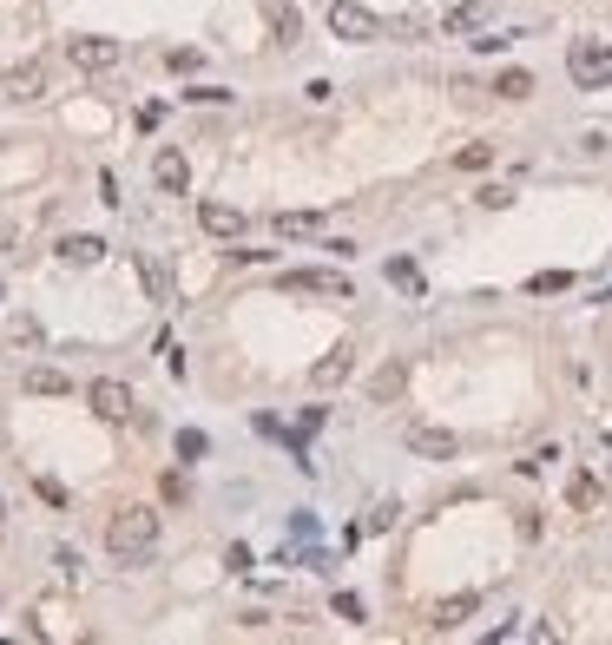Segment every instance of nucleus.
I'll use <instances>...</instances> for the list:
<instances>
[{
	"label": "nucleus",
	"mask_w": 612,
	"mask_h": 645,
	"mask_svg": "<svg viewBox=\"0 0 612 645\" xmlns=\"http://www.w3.org/2000/svg\"><path fill=\"white\" fill-rule=\"evenodd\" d=\"M198 66H204L198 47H178V53H172V73H198Z\"/></svg>",
	"instance_id": "obj_26"
},
{
	"label": "nucleus",
	"mask_w": 612,
	"mask_h": 645,
	"mask_svg": "<svg viewBox=\"0 0 612 645\" xmlns=\"http://www.w3.org/2000/svg\"><path fill=\"white\" fill-rule=\"evenodd\" d=\"M527 290H534V297H560V290H573V277H566V270H540Z\"/></svg>",
	"instance_id": "obj_23"
},
{
	"label": "nucleus",
	"mask_w": 612,
	"mask_h": 645,
	"mask_svg": "<svg viewBox=\"0 0 612 645\" xmlns=\"http://www.w3.org/2000/svg\"><path fill=\"white\" fill-rule=\"evenodd\" d=\"M402 382H408V369H402V362H389V369H382V376H376V395H382V402H389V395L402 389Z\"/></svg>",
	"instance_id": "obj_24"
},
{
	"label": "nucleus",
	"mask_w": 612,
	"mask_h": 645,
	"mask_svg": "<svg viewBox=\"0 0 612 645\" xmlns=\"http://www.w3.org/2000/svg\"><path fill=\"white\" fill-rule=\"evenodd\" d=\"M270 224H277V237H316V231H323V218H316V211H277Z\"/></svg>",
	"instance_id": "obj_13"
},
{
	"label": "nucleus",
	"mask_w": 612,
	"mask_h": 645,
	"mask_svg": "<svg viewBox=\"0 0 612 645\" xmlns=\"http://www.w3.org/2000/svg\"><path fill=\"white\" fill-rule=\"evenodd\" d=\"M139 277H145V290H152V303H172V277H165L158 257H139Z\"/></svg>",
	"instance_id": "obj_17"
},
{
	"label": "nucleus",
	"mask_w": 612,
	"mask_h": 645,
	"mask_svg": "<svg viewBox=\"0 0 612 645\" xmlns=\"http://www.w3.org/2000/svg\"><path fill=\"white\" fill-rule=\"evenodd\" d=\"M152 178H158V191H185V185H191V165H185V152H172V145H165V152L152 158Z\"/></svg>",
	"instance_id": "obj_11"
},
{
	"label": "nucleus",
	"mask_w": 612,
	"mask_h": 645,
	"mask_svg": "<svg viewBox=\"0 0 612 645\" xmlns=\"http://www.w3.org/2000/svg\"><path fill=\"white\" fill-rule=\"evenodd\" d=\"M47 93V66L40 60H20V66H7V79H0V99H14V106H27V99H40Z\"/></svg>",
	"instance_id": "obj_8"
},
{
	"label": "nucleus",
	"mask_w": 612,
	"mask_h": 645,
	"mask_svg": "<svg viewBox=\"0 0 612 645\" xmlns=\"http://www.w3.org/2000/svg\"><path fill=\"white\" fill-rule=\"evenodd\" d=\"M99 257H106V237H60V264H99Z\"/></svg>",
	"instance_id": "obj_12"
},
{
	"label": "nucleus",
	"mask_w": 612,
	"mask_h": 645,
	"mask_svg": "<svg viewBox=\"0 0 612 645\" xmlns=\"http://www.w3.org/2000/svg\"><path fill=\"white\" fill-rule=\"evenodd\" d=\"M474 606H481L474 593H461V599H441V606H435V626H441V632H448V626H461V619H468Z\"/></svg>",
	"instance_id": "obj_19"
},
{
	"label": "nucleus",
	"mask_w": 612,
	"mask_h": 645,
	"mask_svg": "<svg viewBox=\"0 0 612 645\" xmlns=\"http://www.w3.org/2000/svg\"><path fill=\"white\" fill-rule=\"evenodd\" d=\"M507 198H514L507 185H487V191H481V205H487V211H507Z\"/></svg>",
	"instance_id": "obj_30"
},
{
	"label": "nucleus",
	"mask_w": 612,
	"mask_h": 645,
	"mask_svg": "<svg viewBox=\"0 0 612 645\" xmlns=\"http://www.w3.org/2000/svg\"><path fill=\"white\" fill-rule=\"evenodd\" d=\"M330 33L336 40H382V20L362 0H330Z\"/></svg>",
	"instance_id": "obj_4"
},
{
	"label": "nucleus",
	"mask_w": 612,
	"mask_h": 645,
	"mask_svg": "<svg viewBox=\"0 0 612 645\" xmlns=\"http://www.w3.org/2000/svg\"><path fill=\"white\" fill-rule=\"evenodd\" d=\"M566 73H573V86H580V93L612 86V47H606V40H573V53H566Z\"/></svg>",
	"instance_id": "obj_2"
},
{
	"label": "nucleus",
	"mask_w": 612,
	"mask_h": 645,
	"mask_svg": "<svg viewBox=\"0 0 612 645\" xmlns=\"http://www.w3.org/2000/svg\"><path fill=\"white\" fill-rule=\"evenodd\" d=\"M14 251H20V224L0 218V257H14Z\"/></svg>",
	"instance_id": "obj_27"
},
{
	"label": "nucleus",
	"mask_w": 612,
	"mask_h": 645,
	"mask_svg": "<svg viewBox=\"0 0 612 645\" xmlns=\"http://www.w3.org/2000/svg\"><path fill=\"white\" fill-rule=\"evenodd\" d=\"M270 27H277V40H283V47H297V40H303V20L290 14V7H270Z\"/></svg>",
	"instance_id": "obj_21"
},
{
	"label": "nucleus",
	"mask_w": 612,
	"mask_h": 645,
	"mask_svg": "<svg viewBox=\"0 0 612 645\" xmlns=\"http://www.w3.org/2000/svg\"><path fill=\"white\" fill-rule=\"evenodd\" d=\"M86 402H93L99 422H132V389L119 376H99L93 389H86Z\"/></svg>",
	"instance_id": "obj_7"
},
{
	"label": "nucleus",
	"mask_w": 612,
	"mask_h": 645,
	"mask_svg": "<svg viewBox=\"0 0 612 645\" xmlns=\"http://www.w3.org/2000/svg\"><path fill=\"white\" fill-rule=\"evenodd\" d=\"M402 441H408L422 461H455V455H461V441L448 435V428H435V422H402Z\"/></svg>",
	"instance_id": "obj_6"
},
{
	"label": "nucleus",
	"mask_w": 612,
	"mask_h": 645,
	"mask_svg": "<svg viewBox=\"0 0 612 645\" xmlns=\"http://www.w3.org/2000/svg\"><path fill=\"white\" fill-rule=\"evenodd\" d=\"M283 290L290 297H330V303H356V284L343 270H283Z\"/></svg>",
	"instance_id": "obj_3"
},
{
	"label": "nucleus",
	"mask_w": 612,
	"mask_h": 645,
	"mask_svg": "<svg viewBox=\"0 0 612 645\" xmlns=\"http://www.w3.org/2000/svg\"><path fill=\"white\" fill-rule=\"evenodd\" d=\"M487 14H494V0H461L455 14H448V33H474Z\"/></svg>",
	"instance_id": "obj_15"
},
{
	"label": "nucleus",
	"mask_w": 612,
	"mask_h": 645,
	"mask_svg": "<svg viewBox=\"0 0 612 645\" xmlns=\"http://www.w3.org/2000/svg\"><path fill=\"white\" fill-rule=\"evenodd\" d=\"M66 60H73L79 73H112V66H119V40H106V33H79V40H66Z\"/></svg>",
	"instance_id": "obj_5"
},
{
	"label": "nucleus",
	"mask_w": 612,
	"mask_h": 645,
	"mask_svg": "<svg viewBox=\"0 0 612 645\" xmlns=\"http://www.w3.org/2000/svg\"><path fill=\"white\" fill-rule=\"evenodd\" d=\"M27 395H73V382L60 369H27Z\"/></svg>",
	"instance_id": "obj_18"
},
{
	"label": "nucleus",
	"mask_w": 612,
	"mask_h": 645,
	"mask_svg": "<svg viewBox=\"0 0 612 645\" xmlns=\"http://www.w3.org/2000/svg\"><path fill=\"white\" fill-rule=\"evenodd\" d=\"M336 619H349V626H356V619H362V599L356 593H336Z\"/></svg>",
	"instance_id": "obj_29"
},
{
	"label": "nucleus",
	"mask_w": 612,
	"mask_h": 645,
	"mask_svg": "<svg viewBox=\"0 0 612 645\" xmlns=\"http://www.w3.org/2000/svg\"><path fill=\"white\" fill-rule=\"evenodd\" d=\"M204 448H211V441H204V435H198V428H185V435H178V455H185V461H198V455H204Z\"/></svg>",
	"instance_id": "obj_25"
},
{
	"label": "nucleus",
	"mask_w": 612,
	"mask_h": 645,
	"mask_svg": "<svg viewBox=\"0 0 612 645\" xmlns=\"http://www.w3.org/2000/svg\"><path fill=\"white\" fill-rule=\"evenodd\" d=\"M198 224L211 237H224V244H231V237H244V211H237V205H218V198H204V205H198Z\"/></svg>",
	"instance_id": "obj_9"
},
{
	"label": "nucleus",
	"mask_w": 612,
	"mask_h": 645,
	"mask_svg": "<svg viewBox=\"0 0 612 645\" xmlns=\"http://www.w3.org/2000/svg\"><path fill=\"white\" fill-rule=\"evenodd\" d=\"M382 277H389V284L402 290V297H422V270L408 264V257H389V270H382Z\"/></svg>",
	"instance_id": "obj_16"
},
{
	"label": "nucleus",
	"mask_w": 612,
	"mask_h": 645,
	"mask_svg": "<svg viewBox=\"0 0 612 645\" xmlns=\"http://www.w3.org/2000/svg\"><path fill=\"white\" fill-rule=\"evenodd\" d=\"M455 165H461V172H487V165H494V145H461Z\"/></svg>",
	"instance_id": "obj_22"
},
{
	"label": "nucleus",
	"mask_w": 612,
	"mask_h": 645,
	"mask_svg": "<svg viewBox=\"0 0 612 645\" xmlns=\"http://www.w3.org/2000/svg\"><path fill=\"white\" fill-rule=\"evenodd\" d=\"M106 547H112V560L139 567L145 553L158 547V514H152V507H119V514L106 520Z\"/></svg>",
	"instance_id": "obj_1"
},
{
	"label": "nucleus",
	"mask_w": 612,
	"mask_h": 645,
	"mask_svg": "<svg viewBox=\"0 0 612 645\" xmlns=\"http://www.w3.org/2000/svg\"><path fill=\"white\" fill-rule=\"evenodd\" d=\"M185 99H198V106H224V99H231V93H224V86H191Z\"/></svg>",
	"instance_id": "obj_28"
},
{
	"label": "nucleus",
	"mask_w": 612,
	"mask_h": 645,
	"mask_svg": "<svg viewBox=\"0 0 612 645\" xmlns=\"http://www.w3.org/2000/svg\"><path fill=\"white\" fill-rule=\"evenodd\" d=\"M566 501L580 507V514H599V501H606V494H599L593 474H573V481H566Z\"/></svg>",
	"instance_id": "obj_14"
},
{
	"label": "nucleus",
	"mask_w": 612,
	"mask_h": 645,
	"mask_svg": "<svg viewBox=\"0 0 612 645\" xmlns=\"http://www.w3.org/2000/svg\"><path fill=\"white\" fill-rule=\"evenodd\" d=\"M349 369H356V349H349V343H336L330 356H323V362L310 369V382H316V389H336V382H343Z\"/></svg>",
	"instance_id": "obj_10"
},
{
	"label": "nucleus",
	"mask_w": 612,
	"mask_h": 645,
	"mask_svg": "<svg viewBox=\"0 0 612 645\" xmlns=\"http://www.w3.org/2000/svg\"><path fill=\"white\" fill-rule=\"evenodd\" d=\"M494 93H501V99H527V93H534V73H520V66H507V73L494 79Z\"/></svg>",
	"instance_id": "obj_20"
}]
</instances>
